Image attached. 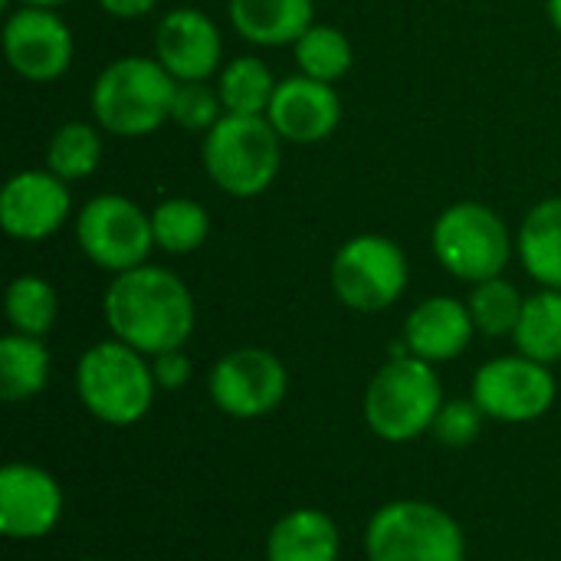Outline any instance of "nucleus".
Listing matches in <instances>:
<instances>
[{"instance_id": "9d476101", "label": "nucleus", "mask_w": 561, "mask_h": 561, "mask_svg": "<svg viewBox=\"0 0 561 561\" xmlns=\"http://www.w3.org/2000/svg\"><path fill=\"white\" fill-rule=\"evenodd\" d=\"M470 398L500 424H533L546 417L559 398L552 365L533 362L526 355H500L477 368Z\"/></svg>"}, {"instance_id": "39448f33", "label": "nucleus", "mask_w": 561, "mask_h": 561, "mask_svg": "<svg viewBox=\"0 0 561 561\" xmlns=\"http://www.w3.org/2000/svg\"><path fill=\"white\" fill-rule=\"evenodd\" d=\"M204 171L230 197L263 194L283 164V138L266 115H227L204 131Z\"/></svg>"}, {"instance_id": "aec40b11", "label": "nucleus", "mask_w": 561, "mask_h": 561, "mask_svg": "<svg viewBox=\"0 0 561 561\" xmlns=\"http://www.w3.org/2000/svg\"><path fill=\"white\" fill-rule=\"evenodd\" d=\"M516 253L542 289H561V197L539 201L526 214L516 233Z\"/></svg>"}, {"instance_id": "2f4dec72", "label": "nucleus", "mask_w": 561, "mask_h": 561, "mask_svg": "<svg viewBox=\"0 0 561 561\" xmlns=\"http://www.w3.org/2000/svg\"><path fill=\"white\" fill-rule=\"evenodd\" d=\"M99 7L115 20H135L158 7V0H99Z\"/></svg>"}, {"instance_id": "7ed1b4c3", "label": "nucleus", "mask_w": 561, "mask_h": 561, "mask_svg": "<svg viewBox=\"0 0 561 561\" xmlns=\"http://www.w3.org/2000/svg\"><path fill=\"white\" fill-rule=\"evenodd\" d=\"M76 394L95 421L131 427L151 411L158 394L151 358L118 339L95 342L79 355Z\"/></svg>"}, {"instance_id": "7c9ffc66", "label": "nucleus", "mask_w": 561, "mask_h": 561, "mask_svg": "<svg viewBox=\"0 0 561 561\" xmlns=\"http://www.w3.org/2000/svg\"><path fill=\"white\" fill-rule=\"evenodd\" d=\"M151 371H154V381H158V391H181L191 375H194V365L191 358L184 355V348H174V352H161L151 358Z\"/></svg>"}, {"instance_id": "2eb2a0df", "label": "nucleus", "mask_w": 561, "mask_h": 561, "mask_svg": "<svg viewBox=\"0 0 561 561\" xmlns=\"http://www.w3.org/2000/svg\"><path fill=\"white\" fill-rule=\"evenodd\" d=\"M154 59L178 82H204L224 59V36L207 13L178 7L164 13L154 30Z\"/></svg>"}, {"instance_id": "dca6fc26", "label": "nucleus", "mask_w": 561, "mask_h": 561, "mask_svg": "<svg viewBox=\"0 0 561 561\" xmlns=\"http://www.w3.org/2000/svg\"><path fill=\"white\" fill-rule=\"evenodd\" d=\"M266 118L279 131L283 141L316 145V141H325L339 128L342 99H339L335 85L309 79V76L299 72V76H289V79L276 82Z\"/></svg>"}, {"instance_id": "f704fd0d", "label": "nucleus", "mask_w": 561, "mask_h": 561, "mask_svg": "<svg viewBox=\"0 0 561 561\" xmlns=\"http://www.w3.org/2000/svg\"><path fill=\"white\" fill-rule=\"evenodd\" d=\"M82 561H99V559H82Z\"/></svg>"}, {"instance_id": "f03ea898", "label": "nucleus", "mask_w": 561, "mask_h": 561, "mask_svg": "<svg viewBox=\"0 0 561 561\" xmlns=\"http://www.w3.org/2000/svg\"><path fill=\"white\" fill-rule=\"evenodd\" d=\"M178 79L148 56L108 62L92 85L95 125L115 138H145L171 118Z\"/></svg>"}, {"instance_id": "a211bd4d", "label": "nucleus", "mask_w": 561, "mask_h": 561, "mask_svg": "<svg viewBox=\"0 0 561 561\" xmlns=\"http://www.w3.org/2000/svg\"><path fill=\"white\" fill-rule=\"evenodd\" d=\"M342 529L339 523L312 506L279 516L266 536V561H339Z\"/></svg>"}, {"instance_id": "473e14b6", "label": "nucleus", "mask_w": 561, "mask_h": 561, "mask_svg": "<svg viewBox=\"0 0 561 561\" xmlns=\"http://www.w3.org/2000/svg\"><path fill=\"white\" fill-rule=\"evenodd\" d=\"M62 3H69V0H20V7H49V10H56Z\"/></svg>"}, {"instance_id": "1a4fd4ad", "label": "nucleus", "mask_w": 561, "mask_h": 561, "mask_svg": "<svg viewBox=\"0 0 561 561\" xmlns=\"http://www.w3.org/2000/svg\"><path fill=\"white\" fill-rule=\"evenodd\" d=\"M76 240L92 266L115 276L128 273L135 266H145L154 250L151 214L141 210L131 197L99 194L82 204Z\"/></svg>"}, {"instance_id": "9b49d317", "label": "nucleus", "mask_w": 561, "mask_h": 561, "mask_svg": "<svg viewBox=\"0 0 561 561\" xmlns=\"http://www.w3.org/2000/svg\"><path fill=\"white\" fill-rule=\"evenodd\" d=\"M214 408L233 421H256L273 414L289 394V371L270 348H233L217 358L207 378Z\"/></svg>"}, {"instance_id": "b1692460", "label": "nucleus", "mask_w": 561, "mask_h": 561, "mask_svg": "<svg viewBox=\"0 0 561 561\" xmlns=\"http://www.w3.org/2000/svg\"><path fill=\"white\" fill-rule=\"evenodd\" d=\"M276 92L270 66L256 56H237L217 79V95L227 115H266Z\"/></svg>"}, {"instance_id": "20e7f679", "label": "nucleus", "mask_w": 561, "mask_h": 561, "mask_svg": "<svg viewBox=\"0 0 561 561\" xmlns=\"http://www.w3.org/2000/svg\"><path fill=\"white\" fill-rule=\"evenodd\" d=\"M444 385L431 362L401 355L388 358L365 391V424L385 444H411L431 434L437 411L444 408Z\"/></svg>"}, {"instance_id": "6ab92c4d", "label": "nucleus", "mask_w": 561, "mask_h": 561, "mask_svg": "<svg viewBox=\"0 0 561 561\" xmlns=\"http://www.w3.org/2000/svg\"><path fill=\"white\" fill-rule=\"evenodd\" d=\"M227 13L253 46H289L316 23L312 0H230Z\"/></svg>"}, {"instance_id": "423d86ee", "label": "nucleus", "mask_w": 561, "mask_h": 561, "mask_svg": "<svg viewBox=\"0 0 561 561\" xmlns=\"http://www.w3.org/2000/svg\"><path fill=\"white\" fill-rule=\"evenodd\" d=\"M368 561H467L463 526L437 503L391 500L365 526Z\"/></svg>"}, {"instance_id": "0eeeda50", "label": "nucleus", "mask_w": 561, "mask_h": 561, "mask_svg": "<svg viewBox=\"0 0 561 561\" xmlns=\"http://www.w3.org/2000/svg\"><path fill=\"white\" fill-rule=\"evenodd\" d=\"M431 247L437 263L477 286L486 279L503 276V270L510 266L513 256V237L510 227L500 220V214L480 201H460L450 204L431 230Z\"/></svg>"}, {"instance_id": "c85d7f7f", "label": "nucleus", "mask_w": 561, "mask_h": 561, "mask_svg": "<svg viewBox=\"0 0 561 561\" xmlns=\"http://www.w3.org/2000/svg\"><path fill=\"white\" fill-rule=\"evenodd\" d=\"M224 118V102L207 82H178L171 122L184 131H210Z\"/></svg>"}, {"instance_id": "f3484780", "label": "nucleus", "mask_w": 561, "mask_h": 561, "mask_svg": "<svg viewBox=\"0 0 561 561\" xmlns=\"http://www.w3.org/2000/svg\"><path fill=\"white\" fill-rule=\"evenodd\" d=\"M473 332L477 325H473L467 302L454 296H431L421 306H414L411 316L404 319L401 342L408 345L414 358L440 365V362L460 358L470 348Z\"/></svg>"}, {"instance_id": "bb28decb", "label": "nucleus", "mask_w": 561, "mask_h": 561, "mask_svg": "<svg viewBox=\"0 0 561 561\" xmlns=\"http://www.w3.org/2000/svg\"><path fill=\"white\" fill-rule=\"evenodd\" d=\"M293 46H296L299 72L309 79L329 82V85L345 79L352 69V59H355L348 36L335 26H325V23H312Z\"/></svg>"}, {"instance_id": "4468645a", "label": "nucleus", "mask_w": 561, "mask_h": 561, "mask_svg": "<svg viewBox=\"0 0 561 561\" xmlns=\"http://www.w3.org/2000/svg\"><path fill=\"white\" fill-rule=\"evenodd\" d=\"M72 210V197L62 178L49 168L13 174L0 191V227L7 237L39 243L53 237Z\"/></svg>"}, {"instance_id": "6e6552de", "label": "nucleus", "mask_w": 561, "mask_h": 561, "mask_svg": "<svg viewBox=\"0 0 561 561\" xmlns=\"http://www.w3.org/2000/svg\"><path fill=\"white\" fill-rule=\"evenodd\" d=\"M332 293L352 312H385L408 289V256L381 233H358L332 256Z\"/></svg>"}, {"instance_id": "412c9836", "label": "nucleus", "mask_w": 561, "mask_h": 561, "mask_svg": "<svg viewBox=\"0 0 561 561\" xmlns=\"http://www.w3.org/2000/svg\"><path fill=\"white\" fill-rule=\"evenodd\" d=\"M49 381V348L43 339L10 332L0 339V394L3 401H30Z\"/></svg>"}, {"instance_id": "f257e3e1", "label": "nucleus", "mask_w": 561, "mask_h": 561, "mask_svg": "<svg viewBox=\"0 0 561 561\" xmlns=\"http://www.w3.org/2000/svg\"><path fill=\"white\" fill-rule=\"evenodd\" d=\"M112 339L154 358L184 348L197 325V306L187 283L164 266H135L118 273L102 299Z\"/></svg>"}, {"instance_id": "a878e982", "label": "nucleus", "mask_w": 561, "mask_h": 561, "mask_svg": "<svg viewBox=\"0 0 561 561\" xmlns=\"http://www.w3.org/2000/svg\"><path fill=\"white\" fill-rule=\"evenodd\" d=\"M102 128L89 125V122H66L53 131L49 145H46V168L69 181H82L89 178L99 161H102Z\"/></svg>"}, {"instance_id": "f8f14e48", "label": "nucleus", "mask_w": 561, "mask_h": 561, "mask_svg": "<svg viewBox=\"0 0 561 561\" xmlns=\"http://www.w3.org/2000/svg\"><path fill=\"white\" fill-rule=\"evenodd\" d=\"M3 56L26 82H53L72 62V33L49 7H20L3 26Z\"/></svg>"}, {"instance_id": "72a5a7b5", "label": "nucleus", "mask_w": 561, "mask_h": 561, "mask_svg": "<svg viewBox=\"0 0 561 561\" xmlns=\"http://www.w3.org/2000/svg\"><path fill=\"white\" fill-rule=\"evenodd\" d=\"M549 20H552V26L561 33V0H549Z\"/></svg>"}, {"instance_id": "cd10ccee", "label": "nucleus", "mask_w": 561, "mask_h": 561, "mask_svg": "<svg viewBox=\"0 0 561 561\" xmlns=\"http://www.w3.org/2000/svg\"><path fill=\"white\" fill-rule=\"evenodd\" d=\"M467 306H470V316H473V325H477L480 335H486V339H503V335H510V339H513L526 299H523V293L516 289V283L496 276V279L477 283V286L470 289Z\"/></svg>"}, {"instance_id": "5701e85b", "label": "nucleus", "mask_w": 561, "mask_h": 561, "mask_svg": "<svg viewBox=\"0 0 561 561\" xmlns=\"http://www.w3.org/2000/svg\"><path fill=\"white\" fill-rule=\"evenodd\" d=\"M154 247L171 256H187L201 250L210 237V214L191 197H168L151 210Z\"/></svg>"}, {"instance_id": "393cba45", "label": "nucleus", "mask_w": 561, "mask_h": 561, "mask_svg": "<svg viewBox=\"0 0 561 561\" xmlns=\"http://www.w3.org/2000/svg\"><path fill=\"white\" fill-rule=\"evenodd\" d=\"M3 312H7V322L13 332L46 339L49 329L56 325V316H59V296H56L49 279L26 273L7 286Z\"/></svg>"}, {"instance_id": "c756f323", "label": "nucleus", "mask_w": 561, "mask_h": 561, "mask_svg": "<svg viewBox=\"0 0 561 561\" xmlns=\"http://www.w3.org/2000/svg\"><path fill=\"white\" fill-rule=\"evenodd\" d=\"M483 421H486V414L477 408L473 398H450L437 411L431 437L444 447H470L480 437Z\"/></svg>"}, {"instance_id": "4be33fe9", "label": "nucleus", "mask_w": 561, "mask_h": 561, "mask_svg": "<svg viewBox=\"0 0 561 561\" xmlns=\"http://www.w3.org/2000/svg\"><path fill=\"white\" fill-rule=\"evenodd\" d=\"M513 345L519 355L559 365L561 362V289H539L526 296L519 325L513 332Z\"/></svg>"}, {"instance_id": "ddd939ff", "label": "nucleus", "mask_w": 561, "mask_h": 561, "mask_svg": "<svg viewBox=\"0 0 561 561\" xmlns=\"http://www.w3.org/2000/svg\"><path fill=\"white\" fill-rule=\"evenodd\" d=\"M59 480L36 467L13 460L0 470V533L13 542L46 539L62 519Z\"/></svg>"}]
</instances>
